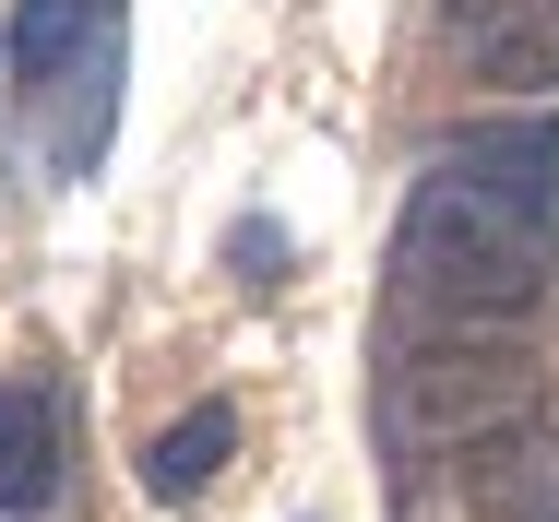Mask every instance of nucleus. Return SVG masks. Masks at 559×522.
Listing matches in <instances>:
<instances>
[{"instance_id":"nucleus-2","label":"nucleus","mask_w":559,"mask_h":522,"mask_svg":"<svg viewBox=\"0 0 559 522\" xmlns=\"http://www.w3.org/2000/svg\"><path fill=\"white\" fill-rule=\"evenodd\" d=\"M536 416V356L524 344H417V356H393V380H381V439L405 451V463H464L476 439H500V427Z\"/></svg>"},{"instance_id":"nucleus-1","label":"nucleus","mask_w":559,"mask_h":522,"mask_svg":"<svg viewBox=\"0 0 559 522\" xmlns=\"http://www.w3.org/2000/svg\"><path fill=\"white\" fill-rule=\"evenodd\" d=\"M548 274H559V214L512 203V191H488V179H464L452 155L417 179L405 238H393V286H405L417 309H441L452 332L524 320L536 298H548Z\"/></svg>"},{"instance_id":"nucleus-4","label":"nucleus","mask_w":559,"mask_h":522,"mask_svg":"<svg viewBox=\"0 0 559 522\" xmlns=\"http://www.w3.org/2000/svg\"><path fill=\"white\" fill-rule=\"evenodd\" d=\"M464 499H476V522H559V427H500V439H476L464 463Z\"/></svg>"},{"instance_id":"nucleus-9","label":"nucleus","mask_w":559,"mask_h":522,"mask_svg":"<svg viewBox=\"0 0 559 522\" xmlns=\"http://www.w3.org/2000/svg\"><path fill=\"white\" fill-rule=\"evenodd\" d=\"M226 250H238V262H250V286H274V274H286V238H274V226H238V238H226Z\"/></svg>"},{"instance_id":"nucleus-10","label":"nucleus","mask_w":559,"mask_h":522,"mask_svg":"<svg viewBox=\"0 0 559 522\" xmlns=\"http://www.w3.org/2000/svg\"><path fill=\"white\" fill-rule=\"evenodd\" d=\"M0 60H12V48H0Z\"/></svg>"},{"instance_id":"nucleus-6","label":"nucleus","mask_w":559,"mask_h":522,"mask_svg":"<svg viewBox=\"0 0 559 522\" xmlns=\"http://www.w3.org/2000/svg\"><path fill=\"white\" fill-rule=\"evenodd\" d=\"M48 487H60V392L0 380V511H48Z\"/></svg>"},{"instance_id":"nucleus-8","label":"nucleus","mask_w":559,"mask_h":522,"mask_svg":"<svg viewBox=\"0 0 559 522\" xmlns=\"http://www.w3.org/2000/svg\"><path fill=\"white\" fill-rule=\"evenodd\" d=\"M84 36H96V0H12V72L24 84H60L72 60H84Z\"/></svg>"},{"instance_id":"nucleus-7","label":"nucleus","mask_w":559,"mask_h":522,"mask_svg":"<svg viewBox=\"0 0 559 522\" xmlns=\"http://www.w3.org/2000/svg\"><path fill=\"white\" fill-rule=\"evenodd\" d=\"M226 451H238V404H191L179 427H155L143 487H155V499H203V487L226 475Z\"/></svg>"},{"instance_id":"nucleus-5","label":"nucleus","mask_w":559,"mask_h":522,"mask_svg":"<svg viewBox=\"0 0 559 522\" xmlns=\"http://www.w3.org/2000/svg\"><path fill=\"white\" fill-rule=\"evenodd\" d=\"M464 179H488V191H512V203L559 214V119L548 107H524V119H476L464 143H441Z\"/></svg>"},{"instance_id":"nucleus-3","label":"nucleus","mask_w":559,"mask_h":522,"mask_svg":"<svg viewBox=\"0 0 559 522\" xmlns=\"http://www.w3.org/2000/svg\"><path fill=\"white\" fill-rule=\"evenodd\" d=\"M441 24L476 84H512V96L559 84V0H441Z\"/></svg>"}]
</instances>
